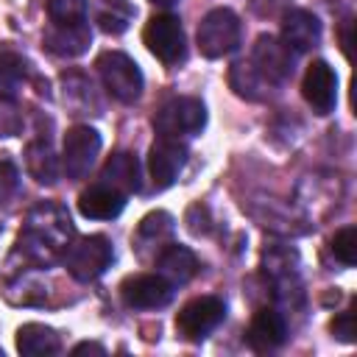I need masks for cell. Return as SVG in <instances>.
<instances>
[{"label":"cell","instance_id":"obj_1","mask_svg":"<svg viewBox=\"0 0 357 357\" xmlns=\"http://www.w3.org/2000/svg\"><path fill=\"white\" fill-rule=\"evenodd\" d=\"M73 237V223H70V215L53 204V201H42L36 204L28 218H25V226L20 231V243H17V251L36 262V265H47L56 259V254L70 243Z\"/></svg>","mask_w":357,"mask_h":357},{"label":"cell","instance_id":"obj_2","mask_svg":"<svg viewBox=\"0 0 357 357\" xmlns=\"http://www.w3.org/2000/svg\"><path fill=\"white\" fill-rule=\"evenodd\" d=\"M112 243L103 234H86L75 237L61 248V262L67 273L78 282H92L98 279L109 265H112Z\"/></svg>","mask_w":357,"mask_h":357},{"label":"cell","instance_id":"obj_3","mask_svg":"<svg viewBox=\"0 0 357 357\" xmlns=\"http://www.w3.org/2000/svg\"><path fill=\"white\" fill-rule=\"evenodd\" d=\"M206 126V109L198 98H170L165 100L156 114H153V128L159 137L167 139H181V137H195Z\"/></svg>","mask_w":357,"mask_h":357},{"label":"cell","instance_id":"obj_4","mask_svg":"<svg viewBox=\"0 0 357 357\" xmlns=\"http://www.w3.org/2000/svg\"><path fill=\"white\" fill-rule=\"evenodd\" d=\"M240 33H243L240 17L231 8L220 6V8H212L204 14L198 33H195V42L206 59H223L240 45Z\"/></svg>","mask_w":357,"mask_h":357},{"label":"cell","instance_id":"obj_5","mask_svg":"<svg viewBox=\"0 0 357 357\" xmlns=\"http://www.w3.org/2000/svg\"><path fill=\"white\" fill-rule=\"evenodd\" d=\"M100 81L106 86V92L112 98H117L120 103H134L142 95V73L137 67L134 59H128L120 50H106L98 56L95 61Z\"/></svg>","mask_w":357,"mask_h":357},{"label":"cell","instance_id":"obj_6","mask_svg":"<svg viewBox=\"0 0 357 357\" xmlns=\"http://www.w3.org/2000/svg\"><path fill=\"white\" fill-rule=\"evenodd\" d=\"M142 42L167 67L178 64L187 53L184 28H181L178 17H173V14H153L142 28Z\"/></svg>","mask_w":357,"mask_h":357},{"label":"cell","instance_id":"obj_7","mask_svg":"<svg viewBox=\"0 0 357 357\" xmlns=\"http://www.w3.org/2000/svg\"><path fill=\"white\" fill-rule=\"evenodd\" d=\"M226 318V304L218 296H198L187 301L176 315V332L181 340H204Z\"/></svg>","mask_w":357,"mask_h":357},{"label":"cell","instance_id":"obj_8","mask_svg":"<svg viewBox=\"0 0 357 357\" xmlns=\"http://www.w3.org/2000/svg\"><path fill=\"white\" fill-rule=\"evenodd\" d=\"M100 153V134L92 126H73L64 134L61 167L67 178H84Z\"/></svg>","mask_w":357,"mask_h":357},{"label":"cell","instance_id":"obj_9","mask_svg":"<svg viewBox=\"0 0 357 357\" xmlns=\"http://www.w3.org/2000/svg\"><path fill=\"white\" fill-rule=\"evenodd\" d=\"M173 296V284L159 273H131L120 284V298L131 310H156L165 307Z\"/></svg>","mask_w":357,"mask_h":357},{"label":"cell","instance_id":"obj_10","mask_svg":"<svg viewBox=\"0 0 357 357\" xmlns=\"http://www.w3.org/2000/svg\"><path fill=\"white\" fill-rule=\"evenodd\" d=\"M251 64L273 86V84H282V81H287L293 75V50L282 39L262 33L257 39V45H254Z\"/></svg>","mask_w":357,"mask_h":357},{"label":"cell","instance_id":"obj_11","mask_svg":"<svg viewBox=\"0 0 357 357\" xmlns=\"http://www.w3.org/2000/svg\"><path fill=\"white\" fill-rule=\"evenodd\" d=\"M184 165H187V145L181 139L159 137L148 151V173L153 178V187L159 190L170 187L184 170Z\"/></svg>","mask_w":357,"mask_h":357},{"label":"cell","instance_id":"obj_12","mask_svg":"<svg viewBox=\"0 0 357 357\" xmlns=\"http://www.w3.org/2000/svg\"><path fill=\"white\" fill-rule=\"evenodd\" d=\"M301 95L315 114H329L337 100V75L326 61H312L301 81Z\"/></svg>","mask_w":357,"mask_h":357},{"label":"cell","instance_id":"obj_13","mask_svg":"<svg viewBox=\"0 0 357 357\" xmlns=\"http://www.w3.org/2000/svg\"><path fill=\"white\" fill-rule=\"evenodd\" d=\"M287 337V326H284V318L271 310V307H262L251 315V324L245 329V340L251 349L257 351H271L276 346H282Z\"/></svg>","mask_w":357,"mask_h":357},{"label":"cell","instance_id":"obj_14","mask_svg":"<svg viewBox=\"0 0 357 357\" xmlns=\"http://www.w3.org/2000/svg\"><path fill=\"white\" fill-rule=\"evenodd\" d=\"M282 42L296 50V53H304L310 47H315L321 42V22L315 14L304 11V8H293L284 14L282 20Z\"/></svg>","mask_w":357,"mask_h":357},{"label":"cell","instance_id":"obj_15","mask_svg":"<svg viewBox=\"0 0 357 357\" xmlns=\"http://www.w3.org/2000/svg\"><path fill=\"white\" fill-rule=\"evenodd\" d=\"M89 42H92V33H89L86 22H75V25H56V22H50V28L42 36V45L53 56H61V59L81 56L89 47Z\"/></svg>","mask_w":357,"mask_h":357},{"label":"cell","instance_id":"obj_16","mask_svg":"<svg viewBox=\"0 0 357 357\" xmlns=\"http://www.w3.org/2000/svg\"><path fill=\"white\" fill-rule=\"evenodd\" d=\"M123 206H126V195L117 192L114 187L103 184V181L86 187L78 195V212L84 218H92V220H112L123 212Z\"/></svg>","mask_w":357,"mask_h":357},{"label":"cell","instance_id":"obj_17","mask_svg":"<svg viewBox=\"0 0 357 357\" xmlns=\"http://www.w3.org/2000/svg\"><path fill=\"white\" fill-rule=\"evenodd\" d=\"M100 178H103V184L114 187V190L123 192V195L137 192V190H139V162H137V156L128 153V151L112 153V156L106 159L103 170H100Z\"/></svg>","mask_w":357,"mask_h":357},{"label":"cell","instance_id":"obj_18","mask_svg":"<svg viewBox=\"0 0 357 357\" xmlns=\"http://www.w3.org/2000/svg\"><path fill=\"white\" fill-rule=\"evenodd\" d=\"M156 268H159L156 273L176 287V284H187L195 276L198 259H195V254L187 245H167L156 257Z\"/></svg>","mask_w":357,"mask_h":357},{"label":"cell","instance_id":"obj_19","mask_svg":"<svg viewBox=\"0 0 357 357\" xmlns=\"http://www.w3.org/2000/svg\"><path fill=\"white\" fill-rule=\"evenodd\" d=\"M25 170L39 184H56L59 178V159L50 148V139H33L25 145Z\"/></svg>","mask_w":357,"mask_h":357},{"label":"cell","instance_id":"obj_20","mask_svg":"<svg viewBox=\"0 0 357 357\" xmlns=\"http://www.w3.org/2000/svg\"><path fill=\"white\" fill-rule=\"evenodd\" d=\"M59 346V335L45 324H22L17 329V351L22 357H50Z\"/></svg>","mask_w":357,"mask_h":357},{"label":"cell","instance_id":"obj_21","mask_svg":"<svg viewBox=\"0 0 357 357\" xmlns=\"http://www.w3.org/2000/svg\"><path fill=\"white\" fill-rule=\"evenodd\" d=\"M28 81V61L14 47H0V100H14Z\"/></svg>","mask_w":357,"mask_h":357},{"label":"cell","instance_id":"obj_22","mask_svg":"<svg viewBox=\"0 0 357 357\" xmlns=\"http://www.w3.org/2000/svg\"><path fill=\"white\" fill-rule=\"evenodd\" d=\"M64 103L73 109V114H100V103L92 92V81L81 73L64 75Z\"/></svg>","mask_w":357,"mask_h":357},{"label":"cell","instance_id":"obj_23","mask_svg":"<svg viewBox=\"0 0 357 357\" xmlns=\"http://www.w3.org/2000/svg\"><path fill=\"white\" fill-rule=\"evenodd\" d=\"M229 84H231V89H234L240 98H248V100H259V98H265V89L271 86V84L254 70L251 61H237V64H231Z\"/></svg>","mask_w":357,"mask_h":357},{"label":"cell","instance_id":"obj_24","mask_svg":"<svg viewBox=\"0 0 357 357\" xmlns=\"http://www.w3.org/2000/svg\"><path fill=\"white\" fill-rule=\"evenodd\" d=\"M131 17H134V11L126 0H106L98 11V25L106 33H123L128 28Z\"/></svg>","mask_w":357,"mask_h":357},{"label":"cell","instance_id":"obj_25","mask_svg":"<svg viewBox=\"0 0 357 357\" xmlns=\"http://www.w3.org/2000/svg\"><path fill=\"white\" fill-rule=\"evenodd\" d=\"M173 231V218L167 212H148L137 226V243H162Z\"/></svg>","mask_w":357,"mask_h":357},{"label":"cell","instance_id":"obj_26","mask_svg":"<svg viewBox=\"0 0 357 357\" xmlns=\"http://www.w3.org/2000/svg\"><path fill=\"white\" fill-rule=\"evenodd\" d=\"M47 17L56 25L86 22V0H47Z\"/></svg>","mask_w":357,"mask_h":357},{"label":"cell","instance_id":"obj_27","mask_svg":"<svg viewBox=\"0 0 357 357\" xmlns=\"http://www.w3.org/2000/svg\"><path fill=\"white\" fill-rule=\"evenodd\" d=\"M332 254H335V259H340L349 268L357 262V229L354 226H343L340 231H335V237H332Z\"/></svg>","mask_w":357,"mask_h":357},{"label":"cell","instance_id":"obj_28","mask_svg":"<svg viewBox=\"0 0 357 357\" xmlns=\"http://www.w3.org/2000/svg\"><path fill=\"white\" fill-rule=\"evenodd\" d=\"M20 190V167L11 156L0 153V206H6Z\"/></svg>","mask_w":357,"mask_h":357},{"label":"cell","instance_id":"obj_29","mask_svg":"<svg viewBox=\"0 0 357 357\" xmlns=\"http://www.w3.org/2000/svg\"><path fill=\"white\" fill-rule=\"evenodd\" d=\"M329 329H332V335L337 337V340H343V343H354V312L351 310H343V312H337L335 318H332V324H329Z\"/></svg>","mask_w":357,"mask_h":357},{"label":"cell","instance_id":"obj_30","mask_svg":"<svg viewBox=\"0 0 357 357\" xmlns=\"http://www.w3.org/2000/svg\"><path fill=\"white\" fill-rule=\"evenodd\" d=\"M20 131V114L11 106H0V137H11Z\"/></svg>","mask_w":357,"mask_h":357},{"label":"cell","instance_id":"obj_31","mask_svg":"<svg viewBox=\"0 0 357 357\" xmlns=\"http://www.w3.org/2000/svg\"><path fill=\"white\" fill-rule=\"evenodd\" d=\"M73 354H98V357H103V354H106V349H103L100 343H92V340H84V343H78V346H73Z\"/></svg>","mask_w":357,"mask_h":357},{"label":"cell","instance_id":"obj_32","mask_svg":"<svg viewBox=\"0 0 357 357\" xmlns=\"http://www.w3.org/2000/svg\"><path fill=\"white\" fill-rule=\"evenodd\" d=\"M349 45H351V20H346L343 22V28H340V47H343V53L349 56L351 50H349Z\"/></svg>","mask_w":357,"mask_h":357},{"label":"cell","instance_id":"obj_33","mask_svg":"<svg viewBox=\"0 0 357 357\" xmlns=\"http://www.w3.org/2000/svg\"><path fill=\"white\" fill-rule=\"evenodd\" d=\"M148 3H153V6H162V8H170V6H176L178 0H148Z\"/></svg>","mask_w":357,"mask_h":357},{"label":"cell","instance_id":"obj_34","mask_svg":"<svg viewBox=\"0 0 357 357\" xmlns=\"http://www.w3.org/2000/svg\"><path fill=\"white\" fill-rule=\"evenodd\" d=\"M0 357H3V351H0Z\"/></svg>","mask_w":357,"mask_h":357}]
</instances>
